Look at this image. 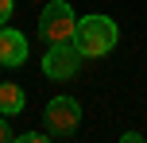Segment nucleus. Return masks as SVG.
<instances>
[{
	"label": "nucleus",
	"instance_id": "nucleus-1",
	"mask_svg": "<svg viewBox=\"0 0 147 143\" xmlns=\"http://www.w3.org/2000/svg\"><path fill=\"white\" fill-rule=\"evenodd\" d=\"M116 39H120V27L109 15H85V19H78V27H74V43H78V50L85 54V58H105V54L116 46Z\"/></svg>",
	"mask_w": 147,
	"mask_h": 143
},
{
	"label": "nucleus",
	"instance_id": "nucleus-2",
	"mask_svg": "<svg viewBox=\"0 0 147 143\" xmlns=\"http://www.w3.org/2000/svg\"><path fill=\"white\" fill-rule=\"evenodd\" d=\"M74 27H78V15H74V8L66 4V0L43 4V12H39V35L47 39V46L51 43H70Z\"/></svg>",
	"mask_w": 147,
	"mask_h": 143
},
{
	"label": "nucleus",
	"instance_id": "nucleus-3",
	"mask_svg": "<svg viewBox=\"0 0 147 143\" xmlns=\"http://www.w3.org/2000/svg\"><path fill=\"white\" fill-rule=\"evenodd\" d=\"M43 120H47V136L51 139H70L78 132V124H81V105L74 97H54L47 105Z\"/></svg>",
	"mask_w": 147,
	"mask_h": 143
},
{
	"label": "nucleus",
	"instance_id": "nucleus-4",
	"mask_svg": "<svg viewBox=\"0 0 147 143\" xmlns=\"http://www.w3.org/2000/svg\"><path fill=\"white\" fill-rule=\"evenodd\" d=\"M81 58L85 54L78 50V43H51V50L43 54V74L47 77H54V81H66V77L78 74V66H81Z\"/></svg>",
	"mask_w": 147,
	"mask_h": 143
},
{
	"label": "nucleus",
	"instance_id": "nucleus-5",
	"mask_svg": "<svg viewBox=\"0 0 147 143\" xmlns=\"http://www.w3.org/2000/svg\"><path fill=\"white\" fill-rule=\"evenodd\" d=\"M27 58V39L16 27H0V66H23Z\"/></svg>",
	"mask_w": 147,
	"mask_h": 143
},
{
	"label": "nucleus",
	"instance_id": "nucleus-6",
	"mask_svg": "<svg viewBox=\"0 0 147 143\" xmlns=\"http://www.w3.org/2000/svg\"><path fill=\"white\" fill-rule=\"evenodd\" d=\"M23 105H27V97H23L20 85L16 81H0V112L16 116V112H23Z\"/></svg>",
	"mask_w": 147,
	"mask_h": 143
},
{
	"label": "nucleus",
	"instance_id": "nucleus-7",
	"mask_svg": "<svg viewBox=\"0 0 147 143\" xmlns=\"http://www.w3.org/2000/svg\"><path fill=\"white\" fill-rule=\"evenodd\" d=\"M43 139H51L47 132H23L20 136V143H43Z\"/></svg>",
	"mask_w": 147,
	"mask_h": 143
},
{
	"label": "nucleus",
	"instance_id": "nucleus-8",
	"mask_svg": "<svg viewBox=\"0 0 147 143\" xmlns=\"http://www.w3.org/2000/svg\"><path fill=\"white\" fill-rule=\"evenodd\" d=\"M12 8H16V0H0V23L12 19Z\"/></svg>",
	"mask_w": 147,
	"mask_h": 143
},
{
	"label": "nucleus",
	"instance_id": "nucleus-9",
	"mask_svg": "<svg viewBox=\"0 0 147 143\" xmlns=\"http://www.w3.org/2000/svg\"><path fill=\"white\" fill-rule=\"evenodd\" d=\"M8 139H12V128H8V116L0 112V143H8Z\"/></svg>",
	"mask_w": 147,
	"mask_h": 143
}]
</instances>
